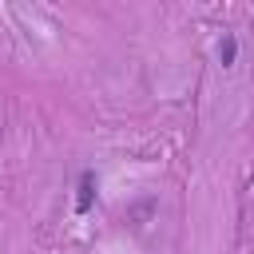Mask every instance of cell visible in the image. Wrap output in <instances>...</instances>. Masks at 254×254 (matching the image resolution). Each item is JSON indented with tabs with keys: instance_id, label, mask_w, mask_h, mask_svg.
Segmentation results:
<instances>
[{
	"instance_id": "6da1fadb",
	"label": "cell",
	"mask_w": 254,
	"mask_h": 254,
	"mask_svg": "<svg viewBox=\"0 0 254 254\" xmlns=\"http://www.w3.org/2000/svg\"><path fill=\"white\" fill-rule=\"evenodd\" d=\"M95 202V171H83L79 175V194H75V214H87Z\"/></svg>"
},
{
	"instance_id": "7a4b0ae2",
	"label": "cell",
	"mask_w": 254,
	"mask_h": 254,
	"mask_svg": "<svg viewBox=\"0 0 254 254\" xmlns=\"http://www.w3.org/2000/svg\"><path fill=\"white\" fill-rule=\"evenodd\" d=\"M218 60H222V67H230V64L238 60V40H234V36H222V40H218Z\"/></svg>"
}]
</instances>
